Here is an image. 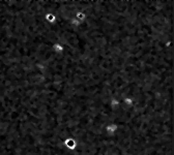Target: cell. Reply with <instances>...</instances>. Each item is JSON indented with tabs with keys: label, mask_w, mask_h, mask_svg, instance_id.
Listing matches in <instances>:
<instances>
[{
	"label": "cell",
	"mask_w": 174,
	"mask_h": 155,
	"mask_svg": "<svg viewBox=\"0 0 174 155\" xmlns=\"http://www.w3.org/2000/svg\"><path fill=\"white\" fill-rule=\"evenodd\" d=\"M121 103L125 104L127 108H132L135 106V98L132 96H125L121 99Z\"/></svg>",
	"instance_id": "obj_1"
},
{
	"label": "cell",
	"mask_w": 174,
	"mask_h": 155,
	"mask_svg": "<svg viewBox=\"0 0 174 155\" xmlns=\"http://www.w3.org/2000/svg\"><path fill=\"white\" fill-rule=\"evenodd\" d=\"M52 52L55 53V54H61L63 51H64V46L62 44H60V42H54L52 44Z\"/></svg>",
	"instance_id": "obj_2"
},
{
	"label": "cell",
	"mask_w": 174,
	"mask_h": 155,
	"mask_svg": "<svg viewBox=\"0 0 174 155\" xmlns=\"http://www.w3.org/2000/svg\"><path fill=\"white\" fill-rule=\"evenodd\" d=\"M45 20L47 21L49 24H54L56 22V16L53 13H48L45 16Z\"/></svg>",
	"instance_id": "obj_3"
},
{
	"label": "cell",
	"mask_w": 174,
	"mask_h": 155,
	"mask_svg": "<svg viewBox=\"0 0 174 155\" xmlns=\"http://www.w3.org/2000/svg\"><path fill=\"white\" fill-rule=\"evenodd\" d=\"M75 18L77 19V20L80 21L81 23H83L84 21H85V19H86V15L84 13L83 10H80V11H78V13L75 15Z\"/></svg>",
	"instance_id": "obj_4"
},
{
	"label": "cell",
	"mask_w": 174,
	"mask_h": 155,
	"mask_svg": "<svg viewBox=\"0 0 174 155\" xmlns=\"http://www.w3.org/2000/svg\"><path fill=\"white\" fill-rule=\"evenodd\" d=\"M70 24L73 26H75V27H79V26H81V22L79 20H77V19L75 18V16H73L72 18H70Z\"/></svg>",
	"instance_id": "obj_5"
}]
</instances>
